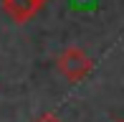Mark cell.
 <instances>
[{
  "label": "cell",
  "mask_w": 124,
  "mask_h": 122,
  "mask_svg": "<svg viewBox=\"0 0 124 122\" xmlns=\"http://www.w3.org/2000/svg\"><path fill=\"white\" fill-rule=\"evenodd\" d=\"M114 122H124V120H114Z\"/></svg>",
  "instance_id": "5b68a950"
},
{
  "label": "cell",
  "mask_w": 124,
  "mask_h": 122,
  "mask_svg": "<svg viewBox=\"0 0 124 122\" xmlns=\"http://www.w3.org/2000/svg\"><path fill=\"white\" fill-rule=\"evenodd\" d=\"M38 3H41V5H46V3H48V0H38Z\"/></svg>",
  "instance_id": "277c9868"
},
{
  "label": "cell",
  "mask_w": 124,
  "mask_h": 122,
  "mask_svg": "<svg viewBox=\"0 0 124 122\" xmlns=\"http://www.w3.org/2000/svg\"><path fill=\"white\" fill-rule=\"evenodd\" d=\"M56 66H58V71L71 81V84H78V81H84L89 74H91L94 61L89 59V53L84 51V48L69 46V48L61 51L58 59H56Z\"/></svg>",
  "instance_id": "6da1fadb"
},
{
  "label": "cell",
  "mask_w": 124,
  "mask_h": 122,
  "mask_svg": "<svg viewBox=\"0 0 124 122\" xmlns=\"http://www.w3.org/2000/svg\"><path fill=\"white\" fill-rule=\"evenodd\" d=\"M3 10L15 20V23H28L31 18H36V13L43 8L38 0H0Z\"/></svg>",
  "instance_id": "7a4b0ae2"
},
{
  "label": "cell",
  "mask_w": 124,
  "mask_h": 122,
  "mask_svg": "<svg viewBox=\"0 0 124 122\" xmlns=\"http://www.w3.org/2000/svg\"><path fill=\"white\" fill-rule=\"evenodd\" d=\"M33 122H63L58 117V114H51V112H46V114H41V117H36Z\"/></svg>",
  "instance_id": "3957f363"
}]
</instances>
